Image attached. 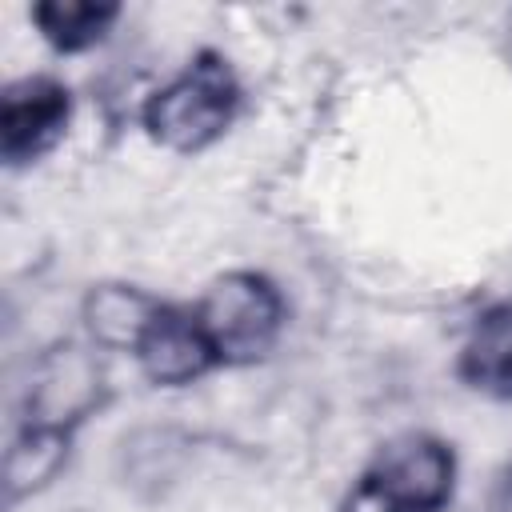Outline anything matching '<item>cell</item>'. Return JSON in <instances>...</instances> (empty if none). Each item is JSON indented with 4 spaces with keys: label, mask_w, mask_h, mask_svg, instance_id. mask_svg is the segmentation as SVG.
<instances>
[{
    "label": "cell",
    "mask_w": 512,
    "mask_h": 512,
    "mask_svg": "<svg viewBox=\"0 0 512 512\" xmlns=\"http://www.w3.org/2000/svg\"><path fill=\"white\" fill-rule=\"evenodd\" d=\"M240 108L244 84L236 64L220 48H196L168 84L148 92L140 104V128L172 156H200L232 132Z\"/></svg>",
    "instance_id": "cell-1"
},
{
    "label": "cell",
    "mask_w": 512,
    "mask_h": 512,
    "mask_svg": "<svg viewBox=\"0 0 512 512\" xmlns=\"http://www.w3.org/2000/svg\"><path fill=\"white\" fill-rule=\"evenodd\" d=\"M460 480L452 440L436 432H396L364 460L336 512H448Z\"/></svg>",
    "instance_id": "cell-2"
},
{
    "label": "cell",
    "mask_w": 512,
    "mask_h": 512,
    "mask_svg": "<svg viewBox=\"0 0 512 512\" xmlns=\"http://www.w3.org/2000/svg\"><path fill=\"white\" fill-rule=\"evenodd\" d=\"M192 312L220 368H252L268 360L288 328L284 288L256 268H228L204 284Z\"/></svg>",
    "instance_id": "cell-3"
},
{
    "label": "cell",
    "mask_w": 512,
    "mask_h": 512,
    "mask_svg": "<svg viewBox=\"0 0 512 512\" xmlns=\"http://www.w3.org/2000/svg\"><path fill=\"white\" fill-rule=\"evenodd\" d=\"M108 400L112 388L100 348L88 340H56L32 360V376L20 400V420L80 432L96 412H104Z\"/></svg>",
    "instance_id": "cell-4"
},
{
    "label": "cell",
    "mask_w": 512,
    "mask_h": 512,
    "mask_svg": "<svg viewBox=\"0 0 512 512\" xmlns=\"http://www.w3.org/2000/svg\"><path fill=\"white\" fill-rule=\"evenodd\" d=\"M76 116L72 88L52 72H28L0 92V160L8 172L40 164L68 136Z\"/></svg>",
    "instance_id": "cell-5"
},
{
    "label": "cell",
    "mask_w": 512,
    "mask_h": 512,
    "mask_svg": "<svg viewBox=\"0 0 512 512\" xmlns=\"http://www.w3.org/2000/svg\"><path fill=\"white\" fill-rule=\"evenodd\" d=\"M132 360H136L140 376L156 388H188L220 368L192 304H176V300L160 304V312L152 316L148 332L140 336Z\"/></svg>",
    "instance_id": "cell-6"
},
{
    "label": "cell",
    "mask_w": 512,
    "mask_h": 512,
    "mask_svg": "<svg viewBox=\"0 0 512 512\" xmlns=\"http://www.w3.org/2000/svg\"><path fill=\"white\" fill-rule=\"evenodd\" d=\"M456 380L484 400L512 404V296L488 304L468 324L456 352Z\"/></svg>",
    "instance_id": "cell-7"
},
{
    "label": "cell",
    "mask_w": 512,
    "mask_h": 512,
    "mask_svg": "<svg viewBox=\"0 0 512 512\" xmlns=\"http://www.w3.org/2000/svg\"><path fill=\"white\" fill-rule=\"evenodd\" d=\"M160 296L128 284V280H100L88 284V292L80 296V324L88 344H96L100 352H136L140 336L148 332L152 316L160 312Z\"/></svg>",
    "instance_id": "cell-8"
},
{
    "label": "cell",
    "mask_w": 512,
    "mask_h": 512,
    "mask_svg": "<svg viewBox=\"0 0 512 512\" xmlns=\"http://www.w3.org/2000/svg\"><path fill=\"white\" fill-rule=\"evenodd\" d=\"M76 432L48 428V424H24L16 420V432L4 448V504L16 508L40 492H48L72 464Z\"/></svg>",
    "instance_id": "cell-9"
},
{
    "label": "cell",
    "mask_w": 512,
    "mask_h": 512,
    "mask_svg": "<svg viewBox=\"0 0 512 512\" xmlns=\"http://www.w3.org/2000/svg\"><path fill=\"white\" fill-rule=\"evenodd\" d=\"M120 16L124 8L116 0H36L28 8L32 28L56 56H80L100 48Z\"/></svg>",
    "instance_id": "cell-10"
},
{
    "label": "cell",
    "mask_w": 512,
    "mask_h": 512,
    "mask_svg": "<svg viewBox=\"0 0 512 512\" xmlns=\"http://www.w3.org/2000/svg\"><path fill=\"white\" fill-rule=\"evenodd\" d=\"M492 512H512V464L496 476V492H492Z\"/></svg>",
    "instance_id": "cell-11"
},
{
    "label": "cell",
    "mask_w": 512,
    "mask_h": 512,
    "mask_svg": "<svg viewBox=\"0 0 512 512\" xmlns=\"http://www.w3.org/2000/svg\"><path fill=\"white\" fill-rule=\"evenodd\" d=\"M504 40H508V56H512V16H508V28H504Z\"/></svg>",
    "instance_id": "cell-12"
}]
</instances>
